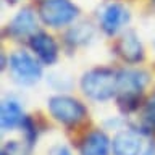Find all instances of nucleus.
<instances>
[{
	"instance_id": "1",
	"label": "nucleus",
	"mask_w": 155,
	"mask_h": 155,
	"mask_svg": "<svg viewBox=\"0 0 155 155\" xmlns=\"http://www.w3.org/2000/svg\"><path fill=\"white\" fill-rule=\"evenodd\" d=\"M118 74L107 68H95L87 71L81 79V87L87 97L94 100H108L116 94Z\"/></svg>"
},
{
	"instance_id": "2",
	"label": "nucleus",
	"mask_w": 155,
	"mask_h": 155,
	"mask_svg": "<svg viewBox=\"0 0 155 155\" xmlns=\"http://www.w3.org/2000/svg\"><path fill=\"white\" fill-rule=\"evenodd\" d=\"M145 82H147V74L142 71L124 70L118 73L116 95H118V104L121 108L126 111L136 108Z\"/></svg>"
},
{
	"instance_id": "3",
	"label": "nucleus",
	"mask_w": 155,
	"mask_h": 155,
	"mask_svg": "<svg viewBox=\"0 0 155 155\" xmlns=\"http://www.w3.org/2000/svg\"><path fill=\"white\" fill-rule=\"evenodd\" d=\"M48 110L53 118L63 124H78L86 116L84 105L66 95L52 97L48 100Z\"/></svg>"
},
{
	"instance_id": "4",
	"label": "nucleus",
	"mask_w": 155,
	"mask_h": 155,
	"mask_svg": "<svg viewBox=\"0 0 155 155\" xmlns=\"http://www.w3.org/2000/svg\"><path fill=\"white\" fill-rule=\"evenodd\" d=\"M10 70L18 84L31 86L42 76V68L26 52H16L10 58Z\"/></svg>"
},
{
	"instance_id": "5",
	"label": "nucleus",
	"mask_w": 155,
	"mask_h": 155,
	"mask_svg": "<svg viewBox=\"0 0 155 155\" xmlns=\"http://www.w3.org/2000/svg\"><path fill=\"white\" fill-rule=\"evenodd\" d=\"M39 15L45 24L57 28L73 21L78 15V8L70 0H47L42 2Z\"/></svg>"
},
{
	"instance_id": "6",
	"label": "nucleus",
	"mask_w": 155,
	"mask_h": 155,
	"mask_svg": "<svg viewBox=\"0 0 155 155\" xmlns=\"http://www.w3.org/2000/svg\"><path fill=\"white\" fill-rule=\"evenodd\" d=\"M113 155H139L142 149V139L133 129L120 131L111 142Z\"/></svg>"
},
{
	"instance_id": "7",
	"label": "nucleus",
	"mask_w": 155,
	"mask_h": 155,
	"mask_svg": "<svg viewBox=\"0 0 155 155\" xmlns=\"http://www.w3.org/2000/svg\"><path fill=\"white\" fill-rule=\"evenodd\" d=\"M128 21H129L128 10L120 3H111L104 10V15H102V29L108 36H113Z\"/></svg>"
},
{
	"instance_id": "8",
	"label": "nucleus",
	"mask_w": 155,
	"mask_h": 155,
	"mask_svg": "<svg viewBox=\"0 0 155 155\" xmlns=\"http://www.w3.org/2000/svg\"><path fill=\"white\" fill-rule=\"evenodd\" d=\"M116 52L123 60L129 63H137L144 57V48L134 31H126L116 44Z\"/></svg>"
},
{
	"instance_id": "9",
	"label": "nucleus",
	"mask_w": 155,
	"mask_h": 155,
	"mask_svg": "<svg viewBox=\"0 0 155 155\" xmlns=\"http://www.w3.org/2000/svg\"><path fill=\"white\" fill-rule=\"evenodd\" d=\"M31 48L44 63L50 65L57 60V44L55 41L45 32H39L31 36Z\"/></svg>"
},
{
	"instance_id": "10",
	"label": "nucleus",
	"mask_w": 155,
	"mask_h": 155,
	"mask_svg": "<svg viewBox=\"0 0 155 155\" xmlns=\"http://www.w3.org/2000/svg\"><path fill=\"white\" fill-rule=\"evenodd\" d=\"M36 16L29 8L21 10L16 16L13 18V21L10 23L8 31L13 37H28V36H34V31H36Z\"/></svg>"
},
{
	"instance_id": "11",
	"label": "nucleus",
	"mask_w": 155,
	"mask_h": 155,
	"mask_svg": "<svg viewBox=\"0 0 155 155\" xmlns=\"http://www.w3.org/2000/svg\"><path fill=\"white\" fill-rule=\"evenodd\" d=\"M108 150L110 140L100 131H94L89 136H86L79 147L81 155H108Z\"/></svg>"
},
{
	"instance_id": "12",
	"label": "nucleus",
	"mask_w": 155,
	"mask_h": 155,
	"mask_svg": "<svg viewBox=\"0 0 155 155\" xmlns=\"http://www.w3.org/2000/svg\"><path fill=\"white\" fill-rule=\"evenodd\" d=\"M0 124H2L3 131L13 129L16 126L24 123V115L23 108L19 107L18 102L15 100H5L2 104V111H0Z\"/></svg>"
},
{
	"instance_id": "13",
	"label": "nucleus",
	"mask_w": 155,
	"mask_h": 155,
	"mask_svg": "<svg viewBox=\"0 0 155 155\" xmlns=\"http://www.w3.org/2000/svg\"><path fill=\"white\" fill-rule=\"evenodd\" d=\"M94 36V29L89 23H81L78 26L71 28L70 32H68V42H71L73 45H82V44H87Z\"/></svg>"
},
{
	"instance_id": "14",
	"label": "nucleus",
	"mask_w": 155,
	"mask_h": 155,
	"mask_svg": "<svg viewBox=\"0 0 155 155\" xmlns=\"http://www.w3.org/2000/svg\"><path fill=\"white\" fill-rule=\"evenodd\" d=\"M140 126L145 131H153L155 129V94L149 99L145 104L142 115H140Z\"/></svg>"
},
{
	"instance_id": "15",
	"label": "nucleus",
	"mask_w": 155,
	"mask_h": 155,
	"mask_svg": "<svg viewBox=\"0 0 155 155\" xmlns=\"http://www.w3.org/2000/svg\"><path fill=\"white\" fill-rule=\"evenodd\" d=\"M2 155H29V147L23 142L18 140H12L5 145Z\"/></svg>"
},
{
	"instance_id": "16",
	"label": "nucleus",
	"mask_w": 155,
	"mask_h": 155,
	"mask_svg": "<svg viewBox=\"0 0 155 155\" xmlns=\"http://www.w3.org/2000/svg\"><path fill=\"white\" fill-rule=\"evenodd\" d=\"M50 155H71L70 150H68V147H65V145H55L52 150H50Z\"/></svg>"
},
{
	"instance_id": "17",
	"label": "nucleus",
	"mask_w": 155,
	"mask_h": 155,
	"mask_svg": "<svg viewBox=\"0 0 155 155\" xmlns=\"http://www.w3.org/2000/svg\"><path fill=\"white\" fill-rule=\"evenodd\" d=\"M144 155H155V142H152L147 147V150H145V153Z\"/></svg>"
},
{
	"instance_id": "18",
	"label": "nucleus",
	"mask_w": 155,
	"mask_h": 155,
	"mask_svg": "<svg viewBox=\"0 0 155 155\" xmlns=\"http://www.w3.org/2000/svg\"><path fill=\"white\" fill-rule=\"evenodd\" d=\"M7 2H10V3H16L18 0H7Z\"/></svg>"
},
{
	"instance_id": "19",
	"label": "nucleus",
	"mask_w": 155,
	"mask_h": 155,
	"mask_svg": "<svg viewBox=\"0 0 155 155\" xmlns=\"http://www.w3.org/2000/svg\"><path fill=\"white\" fill-rule=\"evenodd\" d=\"M42 2H47V0H42Z\"/></svg>"
}]
</instances>
